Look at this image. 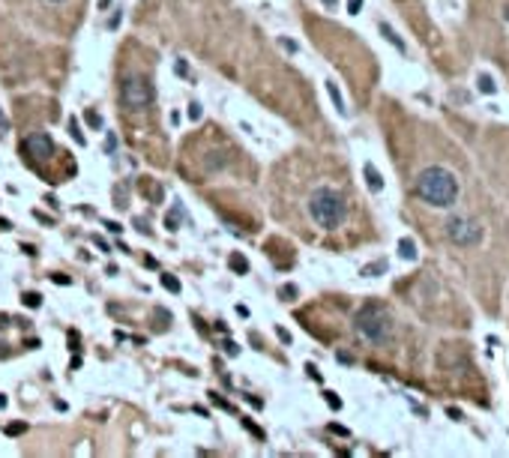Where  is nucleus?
Listing matches in <instances>:
<instances>
[{
    "mask_svg": "<svg viewBox=\"0 0 509 458\" xmlns=\"http://www.w3.org/2000/svg\"><path fill=\"white\" fill-rule=\"evenodd\" d=\"M327 93H330V99H333V105L338 114H348V108H345V99H342V93H338V87H335L333 81H327Z\"/></svg>",
    "mask_w": 509,
    "mask_h": 458,
    "instance_id": "9d476101",
    "label": "nucleus"
},
{
    "mask_svg": "<svg viewBox=\"0 0 509 458\" xmlns=\"http://www.w3.org/2000/svg\"><path fill=\"white\" fill-rule=\"evenodd\" d=\"M21 431H27V423H12V425H6V434H9V437H15V434H21Z\"/></svg>",
    "mask_w": 509,
    "mask_h": 458,
    "instance_id": "6ab92c4d",
    "label": "nucleus"
},
{
    "mask_svg": "<svg viewBox=\"0 0 509 458\" xmlns=\"http://www.w3.org/2000/svg\"><path fill=\"white\" fill-rule=\"evenodd\" d=\"M210 402H213V405H219V407H222V410H234V407H231L228 402H225V398H219V395H216V392H210Z\"/></svg>",
    "mask_w": 509,
    "mask_h": 458,
    "instance_id": "5701e85b",
    "label": "nucleus"
},
{
    "mask_svg": "<svg viewBox=\"0 0 509 458\" xmlns=\"http://www.w3.org/2000/svg\"><path fill=\"white\" fill-rule=\"evenodd\" d=\"M374 273H386V261H378L374 266H366L363 276H374Z\"/></svg>",
    "mask_w": 509,
    "mask_h": 458,
    "instance_id": "aec40b11",
    "label": "nucleus"
},
{
    "mask_svg": "<svg viewBox=\"0 0 509 458\" xmlns=\"http://www.w3.org/2000/svg\"><path fill=\"white\" fill-rule=\"evenodd\" d=\"M111 6V0H99V9H108Z\"/></svg>",
    "mask_w": 509,
    "mask_h": 458,
    "instance_id": "f704fd0d",
    "label": "nucleus"
},
{
    "mask_svg": "<svg viewBox=\"0 0 509 458\" xmlns=\"http://www.w3.org/2000/svg\"><path fill=\"white\" fill-rule=\"evenodd\" d=\"M201 117H204V108L198 105V102H192V105H189V120H192V123H198Z\"/></svg>",
    "mask_w": 509,
    "mask_h": 458,
    "instance_id": "f3484780",
    "label": "nucleus"
},
{
    "mask_svg": "<svg viewBox=\"0 0 509 458\" xmlns=\"http://www.w3.org/2000/svg\"><path fill=\"white\" fill-rule=\"evenodd\" d=\"M162 288H168L171 294H180V282H177L171 273H165V276H162Z\"/></svg>",
    "mask_w": 509,
    "mask_h": 458,
    "instance_id": "2eb2a0df",
    "label": "nucleus"
},
{
    "mask_svg": "<svg viewBox=\"0 0 509 458\" xmlns=\"http://www.w3.org/2000/svg\"><path fill=\"white\" fill-rule=\"evenodd\" d=\"M360 9H363V0H348V12H351V15H356Z\"/></svg>",
    "mask_w": 509,
    "mask_h": 458,
    "instance_id": "cd10ccee",
    "label": "nucleus"
},
{
    "mask_svg": "<svg viewBox=\"0 0 509 458\" xmlns=\"http://www.w3.org/2000/svg\"><path fill=\"white\" fill-rule=\"evenodd\" d=\"M363 171H366V183H369L371 192H381V189H384V177L374 171V165H366Z\"/></svg>",
    "mask_w": 509,
    "mask_h": 458,
    "instance_id": "0eeeda50",
    "label": "nucleus"
},
{
    "mask_svg": "<svg viewBox=\"0 0 509 458\" xmlns=\"http://www.w3.org/2000/svg\"><path fill=\"white\" fill-rule=\"evenodd\" d=\"M228 264H231V270H234V273H240V276H246V273H249V261L243 258V255H237V252L228 258Z\"/></svg>",
    "mask_w": 509,
    "mask_h": 458,
    "instance_id": "f8f14e48",
    "label": "nucleus"
},
{
    "mask_svg": "<svg viewBox=\"0 0 509 458\" xmlns=\"http://www.w3.org/2000/svg\"><path fill=\"white\" fill-rule=\"evenodd\" d=\"M186 213H183V204H174V210L165 216V225H168V231H177V225H180V219H183Z\"/></svg>",
    "mask_w": 509,
    "mask_h": 458,
    "instance_id": "9b49d317",
    "label": "nucleus"
},
{
    "mask_svg": "<svg viewBox=\"0 0 509 458\" xmlns=\"http://www.w3.org/2000/svg\"><path fill=\"white\" fill-rule=\"evenodd\" d=\"M306 371H309V377H315V380H321V371H317L315 366H306Z\"/></svg>",
    "mask_w": 509,
    "mask_h": 458,
    "instance_id": "7c9ffc66",
    "label": "nucleus"
},
{
    "mask_svg": "<svg viewBox=\"0 0 509 458\" xmlns=\"http://www.w3.org/2000/svg\"><path fill=\"white\" fill-rule=\"evenodd\" d=\"M324 395H327V405L333 407V410H342V398H338L335 392H324Z\"/></svg>",
    "mask_w": 509,
    "mask_h": 458,
    "instance_id": "412c9836",
    "label": "nucleus"
},
{
    "mask_svg": "<svg viewBox=\"0 0 509 458\" xmlns=\"http://www.w3.org/2000/svg\"><path fill=\"white\" fill-rule=\"evenodd\" d=\"M153 96H156V90H153V84L144 75H129L123 84H120V102L126 108H132V111L147 108L153 102Z\"/></svg>",
    "mask_w": 509,
    "mask_h": 458,
    "instance_id": "20e7f679",
    "label": "nucleus"
},
{
    "mask_svg": "<svg viewBox=\"0 0 509 458\" xmlns=\"http://www.w3.org/2000/svg\"><path fill=\"white\" fill-rule=\"evenodd\" d=\"M0 407H6V395H0Z\"/></svg>",
    "mask_w": 509,
    "mask_h": 458,
    "instance_id": "c9c22d12",
    "label": "nucleus"
},
{
    "mask_svg": "<svg viewBox=\"0 0 509 458\" xmlns=\"http://www.w3.org/2000/svg\"><path fill=\"white\" fill-rule=\"evenodd\" d=\"M51 282H57V284H72V279H69V276H63V273H51Z\"/></svg>",
    "mask_w": 509,
    "mask_h": 458,
    "instance_id": "bb28decb",
    "label": "nucleus"
},
{
    "mask_svg": "<svg viewBox=\"0 0 509 458\" xmlns=\"http://www.w3.org/2000/svg\"><path fill=\"white\" fill-rule=\"evenodd\" d=\"M69 135L75 138V144H78V147H84V144H87V138H84V132H81V126H78V120H75V117H69Z\"/></svg>",
    "mask_w": 509,
    "mask_h": 458,
    "instance_id": "ddd939ff",
    "label": "nucleus"
},
{
    "mask_svg": "<svg viewBox=\"0 0 509 458\" xmlns=\"http://www.w3.org/2000/svg\"><path fill=\"white\" fill-rule=\"evenodd\" d=\"M117 150V138H114V132H108V138H105V153H114Z\"/></svg>",
    "mask_w": 509,
    "mask_h": 458,
    "instance_id": "4be33fe9",
    "label": "nucleus"
},
{
    "mask_svg": "<svg viewBox=\"0 0 509 458\" xmlns=\"http://www.w3.org/2000/svg\"><path fill=\"white\" fill-rule=\"evenodd\" d=\"M24 153H30V156H33L36 162L48 159V156L54 153V141H51V135H45V132H36V135H30V138L24 141Z\"/></svg>",
    "mask_w": 509,
    "mask_h": 458,
    "instance_id": "423d86ee",
    "label": "nucleus"
},
{
    "mask_svg": "<svg viewBox=\"0 0 509 458\" xmlns=\"http://www.w3.org/2000/svg\"><path fill=\"white\" fill-rule=\"evenodd\" d=\"M186 72H189L186 69V60H177V75H186Z\"/></svg>",
    "mask_w": 509,
    "mask_h": 458,
    "instance_id": "2f4dec72",
    "label": "nucleus"
},
{
    "mask_svg": "<svg viewBox=\"0 0 509 458\" xmlns=\"http://www.w3.org/2000/svg\"><path fill=\"white\" fill-rule=\"evenodd\" d=\"M84 120H87L90 129H102V117H99L96 111H87V114H84Z\"/></svg>",
    "mask_w": 509,
    "mask_h": 458,
    "instance_id": "dca6fc26",
    "label": "nucleus"
},
{
    "mask_svg": "<svg viewBox=\"0 0 509 458\" xmlns=\"http://www.w3.org/2000/svg\"><path fill=\"white\" fill-rule=\"evenodd\" d=\"M279 294L285 297V300H291V297H297V288H294V284H285V288H281Z\"/></svg>",
    "mask_w": 509,
    "mask_h": 458,
    "instance_id": "a878e982",
    "label": "nucleus"
},
{
    "mask_svg": "<svg viewBox=\"0 0 509 458\" xmlns=\"http://www.w3.org/2000/svg\"><path fill=\"white\" fill-rule=\"evenodd\" d=\"M222 348H225V353H231V356H237V353H240V348H237L231 338H225V341H222Z\"/></svg>",
    "mask_w": 509,
    "mask_h": 458,
    "instance_id": "393cba45",
    "label": "nucleus"
},
{
    "mask_svg": "<svg viewBox=\"0 0 509 458\" xmlns=\"http://www.w3.org/2000/svg\"><path fill=\"white\" fill-rule=\"evenodd\" d=\"M6 132H9V117H6V114H3V108H0V138H3Z\"/></svg>",
    "mask_w": 509,
    "mask_h": 458,
    "instance_id": "b1692460",
    "label": "nucleus"
},
{
    "mask_svg": "<svg viewBox=\"0 0 509 458\" xmlns=\"http://www.w3.org/2000/svg\"><path fill=\"white\" fill-rule=\"evenodd\" d=\"M476 84H479V93H485V96H492L494 90H497V84H494L492 75H479V81H476Z\"/></svg>",
    "mask_w": 509,
    "mask_h": 458,
    "instance_id": "4468645a",
    "label": "nucleus"
},
{
    "mask_svg": "<svg viewBox=\"0 0 509 458\" xmlns=\"http://www.w3.org/2000/svg\"><path fill=\"white\" fill-rule=\"evenodd\" d=\"M21 302L30 306V309H39V306H42V297H39V294H24V300Z\"/></svg>",
    "mask_w": 509,
    "mask_h": 458,
    "instance_id": "a211bd4d",
    "label": "nucleus"
},
{
    "mask_svg": "<svg viewBox=\"0 0 509 458\" xmlns=\"http://www.w3.org/2000/svg\"><path fill=\"white\" fill-rule=\"evenodd\" d=\"M279 42H281V48H285V51H291V54L297 51V42H291V39H279Z\"/></svg>",
    "mask_w": 509,
    "mask_h": 458,
    "instance_id": "c85d7f7f",
    "label": "nucleus"
},
{
    "mask_svg": "<svg viewBox=\"0 0 509 458\" xmlns=\"http://www.w3.org/2000/svg\"><path fill=\"white\" fill-rule=\"evenodd\" d=\"M51 3H63V0H51Z\"/></svg>",
    "mask_w": 509,
    "mask_h": 458,
    "instance_id": "e433bc0d",
    "label": "nucleus"
},
{
    "mask_svg": "<svg viewBox=\"0 0 509 458\" xmlns=\"http://www.w3.org/2000/svg\"><path fill=\"white\" fill-rule=\"evenodd\" d=\"M417 192L425 204H431V207H453L458 198V180L446 168H440V165H431V168H425L417 180Z\"/></svg>",
    "mask_w": 509,
    "mask_h": 458,
    "instance_id": "f257e3e1",
    "label": "nucleus"
},
{
    "mask_svg": "<svg viewBox=\"0 0 509 458\" xmlns=\"http://www.w3.org/2000/svg\"><path fill=\"white\" fill-rule=\"evenodd\" d=\"M381 33L386 36V42H389V45H395L399 51H404V42H402V36L395 33V30H392V27H389L386 21H381Z\"/></svg>",
    "mask_w": 509,
    "mask_h": 458,
    "instance_id": "1a4fd4ad",
    "label": "nucleus"
},
{
    "mask_svg": "<svg viewBox=\"0 0 509 458\" xmlns=\"http://www.w3.org/2000/svg\"><path fill=\"white\" fill-rule=\"evenodd\" d=\"M399 255H402L404 261H417V246H413L410 237H402V240H399Z\"/></svg>",
    "mask_w": 509,
    "mask_h": 458,
    "instance_id": "6e6552de",
    "label": "nucleus"
},
{
    "mask_svg": "<svg viewBox=\"0 0 509 458\" xmlns=\"http://www.w3.org/2000/svg\"><path fill=\"white\" fill-rule=\"evenodd\" d=\"M386 327H389V315H386L384 306H363L360 312H356V333L363 335V338H369V341H384L386 338Z\"/></svg>",
    "mask_w": 509,
    "mask_h": 458,
    "instance_id": "7ed1b4c3",
    "label": "nucleus"
},
{
    "mask_svg": "<svg viewBox=\"0 0 509 458\" xmlns=\"http://www.w3.org/2000/svg\"><path fill=\"white\" fill-rule=\"evenodd\" d=\"M279 338L285 341V345H288V341H291V333H288V330H279Z\"/></svg>",
    "mask_w": 509,
    "mask_h": 458,
    "instance_id": "72a5a7b5",
    "label": "nucleus"
},
{
    "mask_svg": "<svg viewBox=\"0 0 509 458\" xmlns=\"http://www.w3.org/2000/svg\"><path fill=\"white\" fill-rule=\"evenodd\" d=\"M309 213H312V219H315L317 228L333 231L345 222L348 204H345V198L338 192H333V189H317V192L309 198Z\"/></svg>",
    "mask_w": 509,
    "mask_h": 458,
    "instance_id": "f03ea898",
    "label": "nucleus"
},
{
    "mask_svg": "<svg viewBox=\"0 0 509 458\" xmlns=\"http://www.w3.org/2000/svg\"><path fill=\"white\" fill-rule=\"evenodd\" d=\"M135 228H138V231H144V234H147V228H150V225H147V222H144V219H135Z\"/></svg>",
    "mask_w": 509,
    "mask_h": 458,
    "instance_id": "473e14b6",
    "label": "nucleus"
},
{
    "mask_svg": "<svg viewBox=\"0 0 509 458\" xmlns=\"http://www.w3.org/2000/svg\"><path fill=\"white\" fill-rule=\"evenodd\" d=\"M105 228L111 231V234H120V231H123L120 225H117V222H105Z\"/></svg>",
    "mask_w": 509,
    "mask_h": 458,
    "instance_id": "c756f323",
    "label": "nucleus"
},
{
    "mask_svg": "<svg viewBox=\"0 0 509 458\" xmlns=\"http://www.w3.org/2000/svg\"><path fill=\"white\" fill-rule=\"evenodd\" d=\"M446 237H449L456 246H476V243L482 240V228H479L476 222H470V219L456 216V219L446 222Z\"/></svg>",
    "mask_w": 509,
    "mask_h": 458,
    "instance_id": "39448f33",
    "label": "nucleus"
}]
</instances>
